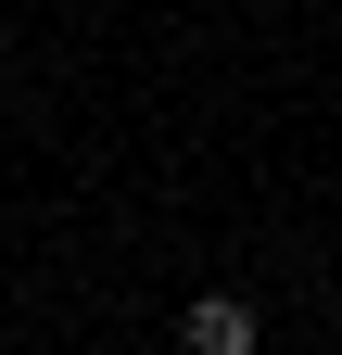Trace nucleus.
I'll return each mask as SVG.
<instances>
[{
	"label": "nucleus",
	"mask_w": 342,
	"mask_h": 355,
	"mask_svg": "<svg viewBox=\"0 0 342 355\" xmlns=\"http://www.w3.org/2000/svg\"><path fill=\"white\" fill-rule=\"evenodd\" d=\"M178 343H190V355H253V343H267V318H253L241 292H190V318H178Z\"/></svg>",
	"instance_id": "obj_1"
}]
</instances>
